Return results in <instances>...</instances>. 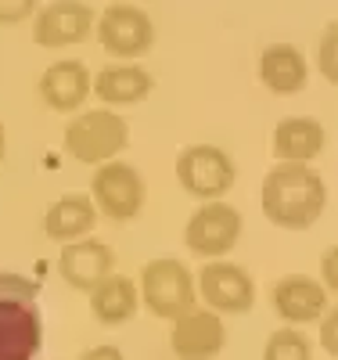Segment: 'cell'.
<instances>
[{
    "label": "cell",
    "mask_w": 338,
    "mask_h": 360,
    "mask_svg": "<svg viewBox=\"0 0 338 360\" xmlns=\"http://www.w3.org/2000/svg\"><path fill=\"white\" fill-rule=\"evenodd\" d=\"M90 202H94V209H101V213L108 220H134L141 213V205H144V176L130 166V162H101L94 169V180H90Z\"/></svg>",
    "instance_id": "cell-6"
},
{
    "label": "cell",
    "mask_w": 338,
    "mask_h": 360,
    "mask_svg": "<svg viewBox=\"0 0 338 360\" xmlns=\"http://www.w3.org/2000/svg\"><path fill=\"white\" fill-rule=\"evenodd\" d=\"M90 94V72L83 62H54L40 79V98L54 112H76Z\"/></svg>",
    "instance_id": "cell-15"
},
{
    "label": "cell",
    "mask_w": 338,
    "mask_h": 360,
    "mask_svg": "<svg viewBox=\"0 0 338 360\" xmlns=\"http://www.w3.org/2000/svg\"><path fill=\"white\" fill-rule=\"evenodd\" d=\"M4 152H8V134H4V123H0V162H4Z\"/></svg>",
    "instance_id": "cell-26"
},
{
    "label": "cell",
    "mask_w": 338,
    "mask_h": 360,
    "mask_svg": "<svg viewBox=\"0 0 338 360\" xmlns=\"http://www.w3.org/2000/svg\"><path fill=\"white\" fill-rule=\"evenodd\" d=\"M61 144H65V152L76 162L101 166V162H112L122 148L130 144V127H126V119L115 115L112 108L83 112L65 127Z\"/></svg>",
    "instance_id": "cell-3"
},
{
    "label": "cell",
    "mask_w": 338,
    "mask_h": 360,
    "mask_svg": "<svg viewBox=\"0 0 338 360\" xmlns=\"http://www.w3.org/2000/svg\"><path fill=\"white\" fill-rule=\"evenodd\" d=\"M98 224V209L86 195H65L47 205L44 213V234L51 242H76V238L90 234Z\"/></svg>",
    "instance_id": "cell-17"
},
{
    "label": "cell",
    "mask_w": 338,
    "mask_h": 360,
    "mask_svg": "<svg viewBox=\"0 0 338 360\" xmlns=\"http://www.w3.org/2000/svg\"><path fill=\"white\" fill-rule=\"evenodd\" d=\"M37 15V0H0V25H18Z\"/></svg>",
    "instance_id": "cell-22"
},
{
    "label": "cell",
    "mask_w": 338,
    "mask_h": 360,
    "mask_svg": "<svg viewBox=\"0 0 338 360\" xmlns=\"http://www.w3.org/2000/svg\"><path fill=\"white\" fill-rule=\"evenodd\" d=\"M198 292L212 314H249L256 303V285L249 270L223 259H209L198 270Z\"/></svg>",
    "instance_id": "cell-8"
},
{
    "label": "cell",
    "mask_w": 338,
    "mask_h": 360,
    "mask_svg": "<svg viewBox=\"0 0 338 360\" xmlns=\"http://www.w3.org/2000/svg\"><path fill=\"white\" fill-rule=\"evenodd\" d=\"M270 307L288 328L310 324V321H320L327 314V292L313 278L292 274V278H281L278 285L270 288Z\"/></svg>",
    "instance_id": "cell-13"
},
{
    "label": "cell",
    "mask_w": 338,
    "mask_h": 360,
    "mask_svg": "<svg viewBox=\"0 0 338 360\" xmlns=\"http://www.w3.org/2000/svg\"><path fill=\"white\" fill-rule=\"evenodd\" d=\"M79 360H126V356H122L119 346H94V349H86Z\"/></svg>",
    "instance_id": "cell-25"
},
{
    "label": "cell",
    "mask_w": 338,
    "mask_h": 360,
    "mask_svg": "<svg viewBox=\"0 0 338 360\" xmlns=\"http://www.w3.org/2000/svg\"><path fill=\"white\" fill-rule=\"evenodd\" d=\"M227 346V328L220 321V314L212 310H188L173 321L169 332V349L180 360H212Z\"/></svg>",
    "instance_id": "cell-10"
},
{
    "label": "cell",
    "mask_w": 338,
    "mask_h": 360,
    "mask_svg": "<svg viewBox=\"0 0 338 360\" xmlns=\"http://www.w3.org/2000/svg\"><path fill=\"white\" fill-rule=\"evenodd\" d=\"M334 266H338V252H334V245H331V252H324V259H320V274H324V292H331L334 295V288H338V278H334Z\"/></svg>",
    "instance_id": "cell-24"
},
{
    "label": "cell",
    "mask_w": 338,
    "mask_h": 360,
    "mask_svg": "<svg viewBox=\"0 0 338 360\" xmlns=\"http://www.w3.org/2000/svg\"><path fill=\"white\" fill-rule=\"evenodd\" d=\"M259 79L273 94H299L306 86V79H310V69H306V58L299 47L273 44L259 58Z\"/></svg>",
    "instance_id": "cell-16"
},
{
    "label": "cell",
    "mask_w": 338,
    "mask_h": 360,
    "mask_svg": "<svg viewBox=\"0 0 338 360\" xmlns=\"http://www.w3.org/2000/svg\"><path fill=\"white\" fill-rule=\"evenodd\" d=\"M90 295V314H94V321L101 324H126L137 317L141 310V295H137V285L130 278H122V274H108L94 292H86Z\"/></svg>",
    "instance_id": "cell-19"
},
{
    "label": "cell",
    "mask_w": 338,
    "mask_h": 360,
    "mask_svg": "<svg viewBox=\"0 0 338 360\" xmlns=\"http://www.w3.org/2000/svg\"><path fill=\"white\" fill-rule=\"evenodd\" d=\"M320 346L331 356H338V314H334V307H331V314L320 317Z\"/></svg>",
    "instance_id": "cell-23"
},
{
    "label": "cell",
    "mask_w": 338,
    "mask_h": 360,
    "mask_svg": "<svg viewBox=\"0 0 338 360\" xmlns=\"http://www.w3.org/2000/svg\"><path fill=\"white\" fill-rule=\"evenodd\" d=\"M40 346V285L11 270H0V360H37Z\"/></svg>",
    "instance_id": "cell-2"
},
{
    "label": "cell",
    "mask_w": 338,
    "mask_h": 360,
    "mask_svg": "<svg viewBox=\"0 0 338 360\" xmlns=\"http://www.w3.org/2000/svg\"><path fill=\"white\" fill-rule=\"evenodd\" d=\"M90 29H94V8L83 0H54L33 15V40L40 47L79 44Z\"/></svg>",
    "instance_id": "cell-11"
},
{
    "label": "cell",
    "mask_w": 338,
    "mask_h": 360,
    "mask_svg": "<svg viewBox=\"0 0 338 360\" xmlns=\"http://www.w3.org/2000/svg\"><path fill=\"white\" fill-rule=\"evenodd\" d=\"M263 213L270 224L285 231H306L313 227L327 205L324 176L299 162H278L263 176Z\"/></svg>",
    "instance_id": "cell-1"
},
{
    "label": "cell",
    "mask_w": 338,
    "mask_h": 360,
    "mask_svg": "<svg viewBox=\"0 0 338 360\" xmlns=\"http://www.w3.org/2000/svg\"><path fill=\"white\" fill-rule=\"evenodd\" d=\"M90 86L98 90V98L105 105L126 108V105L144 101L151 94V86H155V79H151V72L141 69V65H105Z\"/></svg>",
    "instance_id": "cell-18"
},
{
    "label": "cell",
    "mask_w": 338,
    "mask_h": 360,
    "mask_svg": "<svg viewBox=\"0 0 338 360\" xmlns=\"http://www.w3.org/2000/svg\"><path fill=\"white\" fill-rule=\"evenodd\" d=\"M115 266V256L98 238H76V242L61 245L58 256V274L65 278L69 288L76 292H94Z\"/></svg>",
    "instance_id": "cell-12"
},
{
    "label": "cell",
    "mask_w": 338,
    "mask_h": 360,
    "mask_svg": "<svg viewBox=\"0 0 338 360\" xmlns=\"http://www.w3.org/2000/svg\"><path fill=\"white\" fill-rule=\"evenodd\" d=\"M324 148V127L310 115H288L273 127V152L281 162L310 166V159L320 155Z\"/></svg>",
    "instance_id": "cell-14"
},
{
    "label": "cell",
    "mask_w": 338,
    "mask_h": 360,
    "mask_svg": "<svg viewBox=\"0 0 338 360\" xmlns=\"http://www.w3.org/2000/svg\"><path fill=\"white\" fill-rule=\"evenodd\" d=\"M334 51H338V25L331 22L324 29V37H320V72H324V79L331 86L338 83V58H334Z\"/></svg>",
    "instance_id": "cell-21"
},
{
    "label": "cell",
    "mask_w": 338,
    "mask_h": 360,
    "mask_svg": "<svg viewBox=\"0 0 338 360\" xmlns=\"http://www.w3.org/2000/svg\"><path fill=\"white\" fill-rule=\"evenodd\" d=\"M234 159L216 144H191L176 155V180L180 188L202 198V202H220L234 188Z\"/></svg>",
    "instance_id": "cell-5"
},
{
    "label": "cell",
    "mask_w": 338,
    "mask_h": 360,
    "mask_svg": "<svg viewBox=\"0 0 338 360\" xmlns=\"http://www.w3.org/2000/svg\"><path fill=\"white\" fill-rule=\"evenodd\" d=\"M137 295L148 307V314H155L162 321H176L180 314L195 310V278L180 259L162 256V259L144 263Z\"/></svg>",
    "instance_id": "cell-4"
},
{
    "label": "cell",
    "mask_w": 338,
    "mask_h": 360,
    "mask_svg": "<svg viewBox=\"0 0 338 360\" xmlns=\"http://www.w3.org/2000/svg\"><path fill=\"white\" fill-rule=\"evenodd\" d=\"M183 242L202 259H220L241 242V213L234 205L220 202H202L195 217L183 227Z\"/></svg>",
    "instance_id": "cell-7"
},
{
    "label": "cell",
    "mask_w": 338,
    "mask_h": 360,
    "mask_svg": "<svg viewBox=\"0 0 338 360\" xmlns=\"http://www.w3.org/2000/svg\"><path fill=\"white\" fill-rule=\"evenodd\" d=\"M98 37H101V47L115 58H141L155 44V29H151V18L141 8L112 4L101 11Z\"/></svg>",
    "instance_id": "cell-9"
},
{
    "label": "cell",
    "mask_w": 338,
    "mask_h": 360,
    "mask_svg": "<svg viewBox=\"0 0 338 360\" xmlns=\"http://www.w3.org/2000/svg\"><path fill=\"white\" fill-rule=\"evenodd\" d=\"M263 360H313V346L295 328H281V332H273L266 339Z\"/></svg>",
    "instance_id": "cell-20"
}]
</instances>
